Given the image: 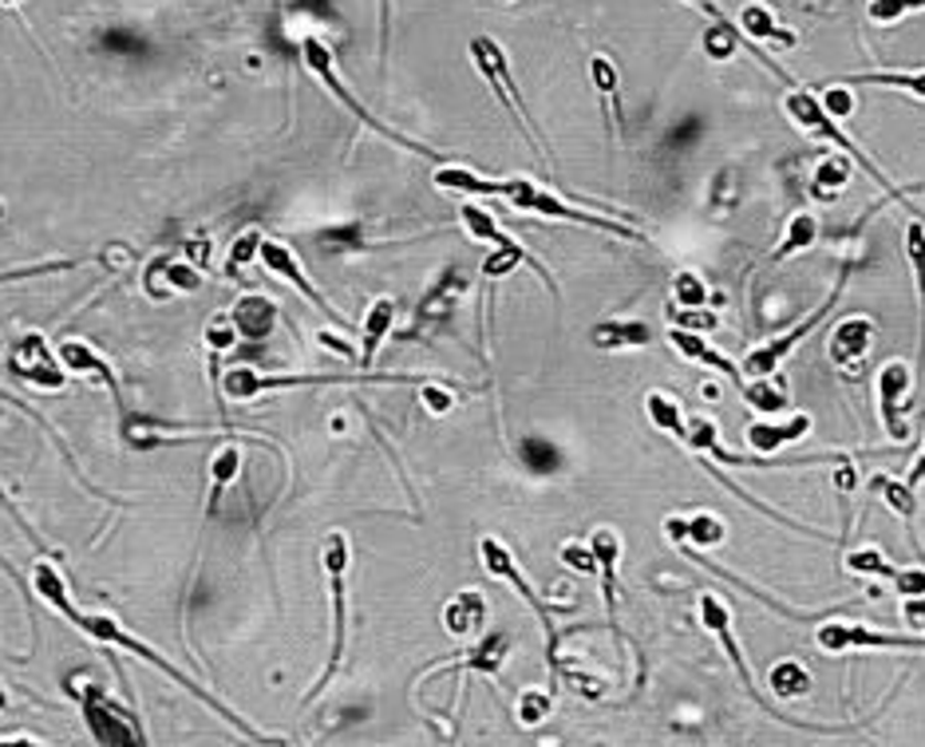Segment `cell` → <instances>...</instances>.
<instances>
[{"instance_id":"d4e9b609","label":"cell","mask_w":925,"mask_h":747,"mask_svg":"<svg viewBox=\"0 0 925 747\" xmlns=\"http://www.w3.org/2000/svg\"><path fill=\"white\" fill-rule=\"evenodd\" d=\"M507 653H510V637L502 633V629H495V633H487L479 644H475L471 653L462 657L459 669H467V672H487V676H499V672H502V661H507Z\"/></svg>"},{"instance_id":"816d5d0a","label":"cell","mask_w":925,"mask_h":747,"mask_svg":"<svg viewBox=\"0 0 925 747\" xmlns=\"http://www.w3.org/2000/svg\"><path fill=\"white\" fill-rule=\"evenodd\" d=\"M419 399H424V407L432 412V416H444V412H451V392L444 388V384H419Z\"/></svg>"},{"instance_id":"4316f807","label":"cell","mask_w":925,"mask_h":747,"mask_svg":"<svg viewBox=\"0 0 925 747\" xmlns=\"http://www.w3.org/2000/svg\"><path fill=\"white\" fill-rule=\"evenodd\" d=\"M151 269H155V274H162V281H151L147 289H151V294H159V297H167V294H199V289H202V277L194 274L187 262H170V257H159Z\"/></svg>"},{"instance_id":"e0dca14e","label":"cell","mask_w":925,"mask_h":747,"mask_svg":"<svg viewBox=\"0 0 925 747\" xmlns=\"http://www.w3.org/2000/svg\"><path fill=\"white\" fill-rule=\"evenodd\" d=\"M669 344L677 352H684L689 360H697V364H709V369H716L720 376H727V380H736V388L744 384V372H740V364L732 356H724L720 349H712L700 332H692V329H669Z\"/></svg>"},{"instance_id":"cb8c5ba5","label":"cell","mask_w":925,"mask_h":747,"mask_svg":"<svg viewBox=\"0 0 925 747\" xmlns=\"http://www.w3.org/2000/svg\"><path fill=\"white\" fill-rule=\"evenodd\" d=\"M597 349H641L652 341V329L645 321H605L589 332Z\"/></svg>"},{"instance_id":"60d3db41","label":"cell","mask_w":925,"mask_h":747,"mask_svg":"<svg viewBox=\"0 0 925 747\" xmlns=\"http://www.w3.org/2000/svg\"><path fill=\"white\" fill-rule=\"evenodd\" d=\"M589 76H594V87L602 92V99H609L614 115L621 119V104H617V67H614V60L594 56V60H589Z\"/></svg>"},{"instance_id":"7a4b0ae2","label":"cell","mask_w":925,"mask_h":747,"mask_svg":"<svg viewBox=\"0 0 925 747\" xmlns=\"http://www.w3.org/2000/svg\"><path fill=\"white\" fill-rule=\"evenodd\" d=\"M321 562H325V574H329V594H332V649H329V664L321 672V684H312L305 704H312L332 684V676L340 672V661H344V641H349V589H344V577H349L352 549L340 530H332L329 538H325Z\"/></svg>"},{"instance_id":"9f6ffc18","label":"cell","mask_w":925,"mask_h":747,"mask_svg":"<svg viewBox=\"0 0 925 747\" xmlns=\"http://www.w3.org/2000/svg\"><path fill=\"white\" fill-rule=\"evenodd\" d=\"M321 344H325V349H332V352H340V356L357 360V352L349 349V341H340V337H329V332H321Z\"/></svg>"},{"instance_id":"94428289","label":"cell","mask_w":925,"mask_h":747,"mask_svg":"<svg viewBox=\"0 0 925 747\" xmlns=\"http://www.w3.org/2000/svg\"><path fill=\"white\" fill-rule=\"evenodd\" d=\"M4 708H9V692L0 689V712H4Z\"/></svg>"},{"instance_id":"f546056e","label":"cell","mask_w":925,"mask_h":747,"mask_svg":"<svg viewBox=\"0 0 925 747\" xmlns=\"http://www.w3.org/2000/svg\"><path fill=\"white\" fill-rule=\"evenodd\" d=\"M740 396H744V404L756 412V416H779V412H787V392L784 388H775L772 380L767 376H756V380H747V384H740Z\"/></svg>"},{"instance_id":"680465c9","label":"cell","mask_w":925,"mask_h":747,"mask_svg":"<svg viewBox=\"0 0 925 747\" xmlns=\"http://www.w3.org/2000/svg\"><path fill=\"white\" fill-rule=\"evenodd\" d=\"M922 479H925V451H922V459H917V463H914V471H910V479H906V483H910V487H917V483H922Z\"/></svg>"},{"instance_id":"2e32d148","label":"cell","mask_w":925,"mask_h":747,"mask_svg":"<svg viewBox=\"0 0 925 747\" xmlns=\"http://www.w3.org/2000/svg\"><path fill=\"white\" fill-rule=\"evenodd\" d=\"M230 317H234L237 332H242V341H265V337L277 329V317H281V309H277L274 297L242 294L234 309H230Z\"/></svg>"},{"instance_id":"836d02e7","label":"cell","mask_w":925,"mask_h":747,"mask_svg":"<svg viewBox=\"0 0 925 747\" xmlns=\"http://www.w3.org/2000/svg\"><path fill=\"white\" fill-rule=\"evenodd\" d=\"M850 84H879V87H902V92L925 99V72H859Z\"/></svg>"},{"instance_id":"74e56055","label":"cell","mask_w":925,"mask_h":747,"mask_svg":"<svg viewBox=\"0 0 925 747\" xmlns=\"http://www.w3.org/2000/svg\"><path fill=\"white\" fill-rule=\"evenodd\" d=\"M645 412H649V419L657 427H661V431H669V436H684V419H680V407L672 404L669 396H661V392H649V396H645Z\"/></svg>"},{"instance_id":"f907efd6","label":"cell","mask_w":925,"mask_h":747,"mask_svg":"<svg viewBox=\"0 0 925 747\" xmlns=\"http://www.w3.org/2000/svg\"><path fill=\"white\" fill-rule=\"evenodd\" d=\"M822 107L831 111V119H847V115L854 111V95H850L842 84H834V87L822 92Z\"/></svg>"},{"instance_id":"7dc6e473","label":"cell","mask_w":925,"mask_h":747,"mask_svg":"<svg viewBox=\"0 0 925 747\" xmlns=\"http://www.w3.org/2000/svg\"><path fill=\"white\" fill-rule=\"evenodd\" d=\"M669 317L680 324V329H692V332H712V329H720L716 312H704V309H677V312L669 309Z\"/></svg>"},{"instance_id":"ffe728a7","label":"cell","mask_w":925,"mask_h":747,"mask_svg":"<svg viewBox=\"0 0 925 747\" xmlns=\"http://www.w3.org/2000/svg\"><path fill=\"white\" fill-rule=\"evenodd\" d=\"M392 324H396V301H387V297H380V301L369 309V317H364V324H360V332H364V344H360L357 364H360L364 372L372 369V360H376L380 344L387 341V332H392Z\"/></svg>"},{"instance_id":"d590c367","label":"cell","mask_w":925,"mask_h":747,"mask_svg":"<svg viewBox=\"0 0 925 747\" xmlns=\"http://www.w3.org/2000/svg\"><path fill=\"white\" fill-rule=\"evenodd\" d=\"M672 301H677V309H704V301H709V285H704V277L692 274V269H680V274L672 277Z\"/></svg>"},{"instance_id":"b9f144b4","label":"cell","mask_w":925,"mask_h":747,"mask_svg":"<svg viewBox=\"0 0 925 747\" xmlns=\"http://www.w3.org/2000/svg\"><path fill=\"white\" fill-rule=\"evenodd\" d=\"M237 341H242V332H237L234 317H230V312H214V317H210V324H206V344H210V349H214V352H230Z\"/></svg>"},{"instance_id":"4dcf8cb0","label":"cell","mask_w":925,"mask_h":747,"mask_svg":"<svg viewBox=\"0 0 925 747\" xmlns=\"http://www.w3.org/2000/svg\"><path fill=\"white\" fill-rule=\"evenodd\" d=\"M740 32H744L747 40H772V44L779 47H791L795 36L787 29H775L772 12L764 9V4H744V12H740Z\"/></svg>"},{"instance_id":"7402d4cb","label":"cell","mask_w":925,"mask_h":747,"mask_svg":"<svg viewBox=\"0 0 925 747\" xmlns=\"http://www.w3.org/2000/svg\"><path fill=\"white\" fill-rule=\"evenodd\" d=\"M462 285H467L462 269H447V274L439 277V285H435L432 294H427L424 301H419V309H416V324H419V329H427L432 321H444L447 312H451L455 297L462 294Z\"/></svg>"},{"instance_id":"8992f818","label":"cell","mask_w":925,"mask_h":747,"mask_svg":"<svg viewBox=\"0 0 925 747\" xmlns=\"http://www.w3.org/2000/svg\"><path fill=\"white\" fill-rule=\"evenodd\" d=\"M471 60H475V67H479V76L495 87V95H499V104L510 111V119L519 124L522 139H527L530 147H534V151L542 154V147H539V131H534V124H530L527 107H522L519 87H514V79H510L507 52H502V47L495 44L491 36H475V40H471Z\"/></svg>"},{"instance_id":"5bb4252c","label":"cell","mask_w":925,"mask_h":747,"mask_svg":"<svg viewBox=\"0 0 925 747\" xmlns=\"http://www.w3.org/2000/svg\"><path fill=\"white\" fill-rule=\"evenodd\" d=\"M56 356H60V364H64L67 372H76V376H92V380H99L107 392H111V399H115V407L124 412V392H119V380H115V372H111V364H107L99 352L92 349L87 341H60V349H56Z\"/></svg>"},{"instance_id":"f6af8a7d","label":"cell","mask_w":925,"mask_h":747,"mask_svg":"<svg viewBox=\"0 0 925 747\" xmlns=\"http://www.w3.org/2000/svg\"><path fill=\"white\" fill-rule=\"evenodd\" d=\"M79 262H36V265H20V269H4L0 274V285H12V281H29V277H47V274H60V269H76Z\"/></svg>"},{"instance_id":"6da1fadb","label":"cell","mask_w":925,"mask_h":747,"mask_svg":"<svg viewBox=\"0 0 925 747\" xmlns=\"http://www.w3.org/2000/svg\"><path fill=\"white\" fill-rule=\"evenodd\" d=\"M72 625H76V629H84V633L92 637V641H99V644H119V649H127V653H135V657H139V661L155 664V669H159V672H167V676H170V681H174V684H179V689H187L190 696H194V701H199V704H206L210 712H217V716L226 719L230 728H237V732H242V736H246V739H257V744H269V736H262V732H257L254 724H246V719L237 716V712H230L226 704L217 701V696H210V692L202 689V684H194V681H190L187 672H179V669H174V664H170L167 657L159 653V649H151V644H147V641H139V637H135V633H127V629H124V625H119V621H115V617H107V613H79Z\"/></svg>"},{"instance_id":"681fc988","label":"cell","mask_w":925,"mask_h":747,"mask_svg":"<svg viewBox=\"0 0 925 747\" xmlns=\"http://www.w3.org/2000/svg\"><path fill=\"white\" fill-rule=\"evenodd\" d=\"M890 586H894V594H902V597H922L925 594V569H894Z\"/></svg>"},{"instance_id":"52a82bcc","label":"cell","mask_w":925,"mask_h":747,"mask_svg":"<svg viewBox=\"0 0 925 747\" xmlns=\"http://www.w3.org/2000/svg\"><path fill=\"white\" fill-rule=\"evenodd\" d=\"M369 380H376V384H424L419 376H404V372H340V376H254V372L246 369H234L226 372V380H222V388H226L230 399H249L257 396V392L265 388H297V384H369Z\"/></svg>"},{"instance_id":"9a60e30c","label":"cell","mask_w":925,"mask_h":747,"mask_svg":"<svg viewBox=\"0 0 925 747\" xmlns=\"http://www.w3.org/2000/svg\"><path fill=\"white\" fill-rule=\"evenodd\" d=\"M910 384H914V376H910V369L902 364V360H894V364H886V369L879 372V407H882V424H886V431L894 439H906V424H902V396L910 392Z\"/></svg>"},{"instance_id":"30bf717a","label":"cell","mask_w":925,"mask_h":747,"mask_svg":"<svg viewBox=\"0 0 925 747\" xmlns=\"http://www.w3.org/2000/svg\"><path fill=\"white\" fill-rule=\"evenodd\" d=\"M262 265L265 269H269V274L274 277H281V281H289L297 289V294L305 297V301H312L317 305V309L325 312V317H329L332 324H337V329H349V321H344V317H340L337 309H332L329 301H325L321 294H317V285L309 281V277H305V269H301V262H297V254L289 246H285V242H277V237H265L262 242Z\"/></svg>"},{"instance_id":"4fadbf2b","label":"cell","mask_w":925,"mask_h":747,"mask_svg":"<svg viewBox=\"0 0 925 747\" xmlns=\"http://www.w3.org/2000/svg\"><path fill=\"white\" fill-rule=\"evenodd\" d=\"M870 341H874V321H870V317H847V321H839L831 332V341H827L831 364L850 376V372L866 360Z\"/></svg>"},{"instance_id":"277c9868","label":"cell","mask_w":925,"mask_h":747,"mask_svg":"<svg viewBox=\"0 0 925 747\" xmlns=\"http://www.w3.org/2000/svg\"><path fill=\"white\" fill-rule=\"evenodd\" d=\"M301 56H305V67H309L312 76L321 79V84L329 87V92L337 95L340 104L349 107V111L357 115V119H360V124H364V127H372V131H376V135H384V139H392V142H396V147H407V151L424 154V159L444 162V159H439V154L432 151V147H424V142H416V139H407V135H400V131H392V127H387V124H380V119H376V115H372V111H364V104H360L357 95H352L349 87L340 84L337 64H332V52H329V44H325L321 36H305V40H301Z\"/></svg>"},{"instance_id":"8d00e7d4","label":"cell","mask_w":925,"mask_h":747,"mask_svg":"<svg viewBox=\"0 0 925 747\" xmlns=\"http://www.w3.org/2000/svg\"><path fill=\"white\" fill-rule=\"evenodd\" d=\"M459 218H462V226L471 230V237H479V242H491V246H502V242L510 237V234H502L499 222H495L482 206H475V202H462Z\"/></svg>"},{"instance_id":"8fae6325","label":"cell","mask_w":925,"mask_h":747,"mask_svg":"<svg viewBox=\"0 0 925 747\" xmlns=\"http://www.w3.org/2000/svg\"><path fill=\"white\" fill-rule=\"evenodd\" d=\"M12 372H17L20 380H29L32 388H40V392L67 388L64 364H60V356H52V349H47V341L40 332H29V337L17 344V352H12Z\"/></svg>"},{"instance_id":"484cf974","label":"cell","mask_w":925,"mask_h":747,"mask_svg":"<svg viewBox=\"0 0 925 747\" xmlns=\"http://www.w3.org/2000/svg\"><path fill=\"white\" fill-rule=\"evenodd\" d=\"M850 174H854V159H842V154H831V159H822L819 167H815V182H811V194L819 202H834L847 190Z\"/></svg>"},{"instance_id":"d6a6232c","label":"cell","mask_w":925,"mask_h":747,"mask_svg":"<svg viewBox=\"0 0 925 747\" xmlns=\"http://www.w3.org/2000/svg\"><path fill=\"white\" fill-rule=\"evenodd\" d=\"M519 459H522V463H527L534 474H554L557 467H562V451H557L554 444H546V439H539V436L522 439Z\"/></svg>"},{"instance_id":"ac0fdd59","label":"cell","mask_w":925,"mask_h":747,"mask_svg":"<svg viewBox=\"0 0 925 747\" xmlns=\"http://www.w3.org/2000/svg\"><path fill=\"white\" fill-rule=\"evenodd\" d=\"M589 549H594V558H597V577H602L605 609H609V617H614L617 613V562H621V538H617V530L597 526L594 538H589Z\"/></svg>"},{"instance_id":"5b68a950","label":"cell","mask_w":925,"mask_h":747,"mask_svg":"<svg viewBox=\"0 0 925 747\" xmlns=\"http://www.w3.org/2000/svg\"><path fill=\"white\" fill-rule=\"evenodd\" d=\"M784 107H787V115H791V124L799 127V131L815 135V139L834 142V147H842V151H847V159H854V167H862V171H866L870 179L879 182V186L886 190V194H894V199H897L894 182H890L886 174H882L879 167H874V162L866 159V151H862V147H854V142H850L847 135L839 131V124L831 119V111L822 107V99H815L811 92H802V87H795V92L784 99Z\"/></svg>"},{"instance_id":"c3c4849f","label":"cell","mask_w":925,"mask_h":747,"mask_svg":"<svg viewBox=\"0 0 925 747\" xmlns=\"http://www.w3.org/2000/svg\"><path fill=\"white\" fill-rule=\"evenodd\" d=\"M562 562H566L570 569H582V574H597L594 549L582 546V542H566V546H562Z\"/></svg>"},{"instance_id":"6125c7cd","label":"cell","mask_w":925,"mask_h":747,"mask_svg":"<svg viewBox=\"0 0 925 747\" xmlns=\"http://www.w3.org/2000/svg\"><path fill=\"white\" fill-rule=\"evenodd\" d=\"M0 4H4V9H12V4H20V0H0Z\"/></svg>"},{"instance_id":"ee69618b","label":"cell","mask_w":925,"mask_h":747,"mask_svg":"<svg viewBox=\"0 0 925 747\" xmlns=\"http://www.w3.org/2000/svg\"><path fill=\"white\" fill-rule=\"evenodd\" d=\"M237 471H242V447H222V451L214 455V463H210V479H214L217 487L234 483Z\"/></svg>"},{"instance_id":"83f0119b","label":"cell","mask_w":925,"mask_h":747,"mask_svg":"<svg viewBox=\"0 0 925 747\" xmlns=\"http://www.w3.org/2000/svg\"><path fill=\"white\" fill-rule=\"evenodd\" d=\"M906 257H910V269H914L917 305H922V341H917V360H922V369H925V226L922 222H910L906 226Z\"/></svg>"},{"instance_id":"7bdbcfd3","label":"cell","mask_w":925,"mask_h":747,"mask_svg":"<svg viewBox=\"0 0 925 747\" xmlns=\"http://www.w3.org/2000/svg\"><path fill=\"white\" fill-rule=\"evenodd\" d=\"M546 716H550V696H546V692H539V689L522 692V701H519V724H522V728H539Z\"/></svg>"},{"instance_id":"f35d334b","label":"cell","mask_w":925,"mask_h":747,"mask_svg":"<svg viewBox=\"0 0 925 747\" xmlns=\"http://www.w3.org/2000/svg\"><path fill=\"white\" fill-rule=\"evenodd\" d=\"M684 538H689L692 546L712 549V546H720V542L727 538V526L716 519V514H697V519L684 522Z\"/></svg>"},{"instance_id":"1f68e13d","label":"cell","mask_w":925,"mask_h":747,"mask_svg":"<svg viewBox=\"0 0 925 747\" xmlns=\"http://www.w3.org/2000/svg\"><path fill=\"white\" fill-rule=\"evenodd\" d=\"M262 230H242V234L234 237V246H230V254H226V277L230 281H237L242 277V269H246L249 262H254L257 254H262Z\"/></svg>"},{"instance_id":"e575fe53","label":"cell","mask_w":925,"mask_h":747,"mask_svg":"<svg viewBox=\"0 0 925 747\" xmlns=\"http://www.w3.org/2000/svg\"><path fill=\"white\" fill-rule=\"evenodd\" d=\"M870 487H874V491L886 499L890 511L902 514V519H910V514L917 511L914 487H910V483H897V479H886V474H874V479H870Z\"/></svg>"},{"instance_id":"7c38bea8","label":"cell","mask_w":925,"mask_h":747,"mask_svg":"<svg viewBox=\"0 0 925 747\" xmlns=\"http://www.w3.org/2000/svg\"><path fill=\"white\" fill-rule=\"evenodd\" d=\"M819 644L827 653H847V649H925V641H917V637L874 633V629H862V625H839V621L822 625Z\"/></svg>"},{"instance_id":"603a6c76","label":"cell","mask_w":925,"mask_h":747,"mask_svg":"<svg viewBox=\"0 0 925 747\" xmlns=\"http://www.w3.org/2000/svg\"><path fill=\"white\" fill-rule=\"evenodd\" d=\"M815 242H819V218H815V214H807V210H799V214H791V222H787L784 237H779V246L772 249L767 265H779V262H787V257H795V254H807Z\"/></svg>"},{"instance_id":"3957f363","label":"cell","mask_w":925,"mask_h":747,"mask_svg":"<svg viewBox=\"0 0 925 747\" xmlns=\"http://www.w3.org/2000/svg\"><path fill=\"white\" fill-rule=\"evenodd\" d=\"M67 696L79 704V712H84L87 719V732H92L95 744L104 747H124V744H147V736H142V724L131 716V712L124 708L119 701H111L99 684L92 681H67Z\"/></svg>"},{"instance_id":"ab89813d","label":"cell","mask_w":925,"mask_h":747,"mask_svg":"<svg viewBox=\"0 0 925 747\" xmlns=\"http://www.w3.org/2000/svg\"><path fill=\"white\" fill-rule=\"evenodd\" d=\"M842 566L850 569V574H862V577H894V566H890L886 558H882L879 549H850L847 558H842Z\"/></svg>"},{"instance_id":"d6986e66","label":"cell","mask_w":925,"mask_h":747,"mask_svg":"<svg viewBox=\"0 0 925 747\" xmlns=\"http://www.w3.org/2000/svg\"><path fill=\"white\" fill-rule=\"evenodd\" d=\"M807 431H811V416H795V419H787V424H775L772 416H764L759 424L747 427L744 436H747V447H752V451L772 455V451H784V447L795 444V439H802Z\"/></svg>"},{"instance_id":"11a10c76","label":"cell","mask_w":925,"mask_h":747,"mask_svg":"<svg viewBox=\"0 0 925 747\" xmlns=\"http://www.w3.org/2000/svg\"><path fill=\"white\" fill-rule=\"evenodd\" d=\"M906 621L914 625V629H925V594L922 597H906Z\"/></svg>"},{"instance_id":"44dd1931","label":"cell","mask_w":925,"mask_h":747,"mask_svg":"<svg viewBox=\"0 0 925 747\" xmlns=\"http://www.w3.org/2000/svg\"><path fill=\"white\" fill-rule=\"evenodd\" d=\"M482 617H487V601H482L479 589H462L447 601L444 609V629L451 637H475L479 633Z\"/></svg>"},{"instance_id":"f5cc1de1","label":"cell","mask_w":925,"mask_h":747,"mask_svg":"<svg viewBox=\"0 0 925 747\" xmlns=\"http://www.w3.org/2000/svg\"><path fill=\"white\" fill-rule=\"evenodd\" d=\"M834 487H839L842 502L854 494V487H859V474H854V467H850V459H839V471H834Z\"/></svg>"},{"instance_id":"db71d44e","label":"cell","mask_w":925,"mask_h":747,"mask_svg":"<svg viewBox=\"0 0 925 747\" xmlns=\"http://www.w3.org/2000/svg\"><path fill=\"white\" fill-rule=\"evenodd\" d=\"M387 36H392V0H380V64L387 60Z\"/></svg>"},{"instance_id":"f1b7e54d","label":"cell","mask_w":925,"mask_h":747,"mask_svg":"<svg viewBox=\"0 0 925 747\" xmlns=\"http://www.w3.org/2000/svg\"><path fill=\"white\" fill-rule=\"evenodd\" d=\"M767 684H772L775 701H799L811 692V672L802 669L799 661H779L767 672Z\"/></svg>"},{"instance_id":"6f0895ef","label":"cell","mask_w":925,"mask_h":747,"mask_svg":"<svg viewBox=\"0 0 925 747\" xmlns=\"http://www.w3.org/2000/svg\"><path fill=\"white\" fill-rule=\"evenodd\" d=\"M0 502H4V511H9V514H12V519H17V522H20V526L29 530V538H32V542H36V546H44V542H40V538H36V534H32V526H29V522H24V519H20V514H17V506H12V502H9V499H4V494H0Z\"/></svg>"},{"instance_id":"bcb514c9","label":"cell","mask_w":925,"mask_h":747,"mask_svg":"<svg viewBox=\"0 0 925 747\" xmlns=\"http://www.w3.org/2000/svg\"><path fill=\"white\" fill-rule=\"evenodd\" d=\"M914 9H925V0H870V20H879V24H890V20L906 17V12Z\"/></svg>"},{"instance_id":"ba28073f","label":"cell","mask_w":925,"mask_h":747,"mask_svg":"<svg viewBox=\"0 0 925 747\" xmlns=\"http://www.w3.org/2000/svg\"><path fill=\"white\" fill-rule=\"evenodd\" d=\"M842 285H847V269H842L839 285H834V294L827 297V301H822L819 309L811 312V317H802V321L795 324V329H787L784 337H775V341H767V344H759V349H752V352H747V356H744V364H740V372H744L747 380H756V376H772V372L779 369V364H784V360L795 352V344H799V341H807V337H811V332H815V324H819V321H827V317H831V309H834V305H839Z\"/></svg>"},{"instance_id":"91938a15","label":"cell","mask_w":925,"mask_h":747,"mask_svg":"<svg viewBox=\"0 0 925 747\" xmlns=\"http://www.w3.org/2000/svg\"><path fill=\"white\" fill-rule=\"evenodd\" d=\"M0 569H4V574H9V577H17V586L24 589V594H29V586L20 581V574H17V566H12V562H4V558H0Z\"/></svg>"},{"instance_id":"9c48e42d","label":"cell","mask_w":925,"mask_h":747,"mask_svg":"<svg viewBox=\"0 0 925 747\" xmlns=\"http://www.w3.org/2000/svg\"><path fill=\"white\" fill-rule=\"evenodd\" d=\"M479 554H482V566H487V574H495L499 581H510V586L519 589V594L527 597L530 606H534V613H539L542 625H546V633H550V657H554L557 637H554V629H550V617H554V613H574V606H554V601H542V597L527 586V577H522V569L514 566V558H510V549L502 546L499 538H482V542H479Z\"/></svg>"}]
</instances>
